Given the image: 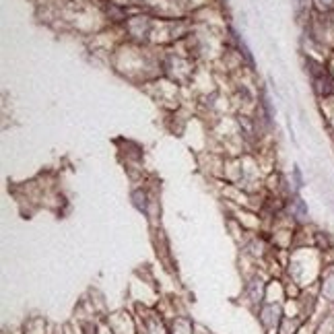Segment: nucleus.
I'll return each instance as SVG.
<instances>
[{"label":"nucleus","mask_w":334,"mask_h":334,"mask_svg":"<svg viewBox=\"0 0 334 334\" xmlns=\"http://www.w3.org/2000/svg\"><path fill=\"white\" fill-rule=\"evenodd\" d=\"M132 198H134V204H136V209L138 211H143V213H147V196L143 192H134L132 194Z\"/></svg>","instance_id":"obj_1"},{"label":"nucleus","mask_w":334,"mask_h":334,"mask_svg":"<svg viewBox=\"0 0 334 334\" xmlns=\"http://www.w3.org/2000/svg\"><path fill=\"white\" fill-rule=\"evenodd\" d=\"M295 211H297V215L299 217H307V204L303 202V198H295Z\"/></svg>","instance_id":"obj_2"},{"label":"nucleus","mask_w":334,"mask_h":334,"mask_svg":"<svg viewBox=\"0 0 334 334\" xmlns=\"http://www.w3.org/2000/svg\"><path fill=\"white\" fill-rule=\"evenodd\" d=\"M293 180H295L297 188H303V174H301V169H299V165L293 167Z\"/></svg>","instance_id":"obj_3"}]
</instances>
